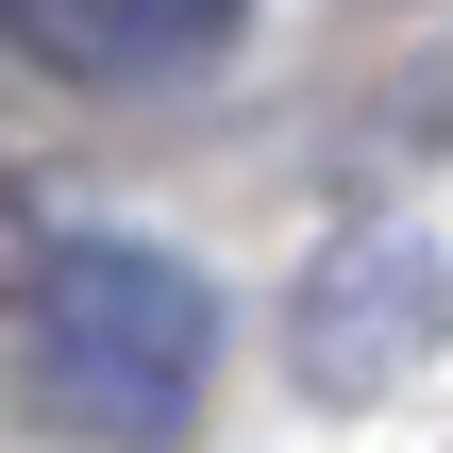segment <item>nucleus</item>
Returning <instances> with one entry per match:
<instances>
[{"label": "nucleus", "instance_id": "obj_3", "mask_svg": "<svg viewBox=\"0 0 453 453\" xmlns=\"http://www.w3.org/2000/svg\"><path fill=\"white\" fill-rule=\"evenodd\" d=\"M84 34H101V50H134V67H168V50L235 34V0H84Z\"/></svg>", "mask_w": 453, "mask_h": 453}, {"label": "nucleus", "instance_id": "obj_1", "mask_svg": "<svg viewBox=\"0 0 453 453\" xmlns=\"http://www.w3.org/2000/svg\"><path fill=\"white\" fill-rule=\"evenodd\" d=\"M17 370H34V403H50L67 437L168 453L202 420L219 303H202V269L151 252V235H67V252L34 269V303H17Z\"/></svg>", "mask_w": 453, "mask_h": 453}, {"label": "nucleus", "instance_id": "obj_2", "mask_svg": "<svg viewBox=\"0 0 453 453\" xmlns=\"http://www.w3.org/2000/svg\"><path fill=\"white\" fill-rule=\"evenodd\" d=\"M437 319H453L437 235H353V252H319V286H303V387H319V403H387V387L437 353Z\"/></svg>", "mask_w": 453, "mask_h": 453}]
</instances>
